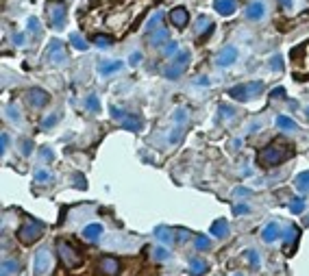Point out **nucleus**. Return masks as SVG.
Masks as SVG:
<instances>
[{
  "label": "nucleus",
  "mask_w": 309,
  "mask_h": 276,
  "mask_svg": "<svg viewBox=\"0 0 309 276\" xmlns=\"http://www.w3.org/2000/svg\"><path fill=\"white\" fill-rule=\"evenodd\" d=\"M292 150H294L292 143H288L283 137H277L272 143H268V146L259 152V163H261L263 168H277V165H281L292 157Z\"/></svg>",
  "instance_id": "nucleus-1"
},
{
  "label": "nucleus",
  "mask_w": 309,
  "mask_h": 276,
  "mask_svg": "<svg viewBox=\"0 0 309 276\" xmlns=\"http://www.w3.org/2000/svg\"><path fill=\"white\" fill-rule=\"evenodd\" d=\"M44 233H46V224L44 222H40V220H26L18 229V241L24 246H33L35 241L42 239Z\"/></svg>",
  "instance_id": "nucleus-2"
},
{
  "label": "nucleus",
  "mask_w": 309,
  "mask_h": 276,
  "mask_svg": "<svg viewBox=\"0 0 309 276\" xmlns=\"http://www.w3.org/2000/svg\"><path fill=\"white\" fill-rule=\"evenodd\" d=\"M261 92H263V83L261 81H251V83L235 85L233 90H229V96L237 102H248V100H253V98H257Z\"/></svg>",
  "instance_id": "nucleus-3"
},
{
  "label": "nucleus",
  "mask_w": 309,
  "mask_h": 276,
  "mask_svg": "<svg viewBox=\"0 0 309 276\" xmlns=\"http://www.w3.org/2000/svg\"><path fill=\"white\" fill-rule=\"evenodd\" d=\"M57 252H59V259H61V263H63V266L68 268V270H76V268L83 266L81 252L76 250L72 244H68V241L59 239V241H57Z\"/></svg>",
  "instance_id": "nucleus-4"
},
{
  "label": "nucleus",
  "mask_w": 309,
  "mask_h": 276,
  "mask_svg": "<svg viewBox=\"0 0 309 276\" xmlns=\"http://www.w3.org/2000/svg\"><path fill=\"white\" fill-rule=\"evenodd\" d=\"M65 11H68V4L63 0H51V2H46V13L51 18L52 29L59 31L65 26Z\"/></svg>",
  "instance_id": "nucleus-5"
},
{
  "label": "nucleus",
  "mask_w": 309,
  "mask_h": 276,
  "mask_svg": "<svg viewBox=\"0 0 309 276\" xmlns=\"http://www.w3.org/2000/svg\"><path fill=\"white\" fill-rule=\"evenodd\" d=\"M46 57L52 65H63L68 61V48H65V44L61 40H51L46 48Z\"/></svg>",
  "instance_id": "nucleus-6"
},
{
  "label": "nucleus",
  "mask_w": 309,
  "mask_h": 276,
  "mask_svg": "<svg viewBox=\"0 0 309 276\" xmlns=\"http://www.w3.org/2000/svg\"><path fill=\"white\" fill-rule=\"evenodd\" d=\"M51 266H52L51 250H48V248H40V250L35 252V257H33V274L44 276L48 270H51Z\"/></svg>",
  "instance_id": "nucleus-7"
},
{
  "label": "nucleus",
  "mask_w": 309,
  "mask_h": 276,
  "mask_svg": "<svg viewBox=\"0 0 309 276\" xmlns=\"http://www.w3.org/2000/svg\"><path fill=\"white\" fill-rule=\"evenodd\" d=\"M266 13H268V7L263 0H251L244 9V18L248 22H261L266 18Z\"/></svg>",
  "instance_id": "nucleus-8"
},
{
  "label": "nucleus",
  "mask_w": 309,
  "mask_h": 276,
  "mask_svg": "<svg viewBox=\"0 0 309 276\" xmlns=\"http://www.w3.org/2000/svg\"><path fill=\"white\" fill-rule=\"evenodd\" d=\"M26 100H29L33 109H42L51 102V93L46 90H42V87H31V90L26 92Z\"/></svg>",
  "instance_id": "nucleus-9"
},
{
  "label": "nucleus",
  "mask_w": 309,
  "mask_h": 276,
  "mask_svg": "<svg viewBox=\"0 0 309 276\" xmlns=\"http://www.w3.org/2000/svg\"><path fill=\"white\" fill-rule=\"evenodd\" d=\"M237 57H240V50H237V46H224L222 50H220V54H218L216 63L220 65V68H231V65L237 61Z\"/></svg>",
  "instance_id": "nucleus-10"
},
{
  "label": "nucleus",
  "mask_w": 309,
  "mask_h": 276,
  "mask_svg": "<svg viewBox=\"0 0 309 276\" xmlns=\"http://www.w3.org/2000/svg\"><path fill=\"white\" fill-rule=\"evenodd\" d=\"M120 272V261L115 257H103L98 261V274L103 276H115Z\"/></svg>",
  "instance_id": "nucleus-11"
},
{
  "label": "nucleus",
  "mask_w": 309,
  "mask_h": 276,
  "mask_svg": "<svg viewBox=\"0 0 309 276\" xmlns=\"http://www.w3.org/2000/svg\"><path fill=\"white\" fill-rule=\"evenodd\" d=\"M168 18L176 29H185L187 22H190V11H187L185 7H174V9H170Z\"/></svg>",
  "instance_id": "nucleus-12"
},
{
  "label": "nucleus",
  "mask_w": 309,
  "mask_h": 276,
  "mask_svg": "<svg viewBox=\"0 0 309 276\" xmlns=\"http://www.w3.org/2000/svg\"><path fill=\"white\" fill-rule=\"evenodd\" d=\"M281 237H283V233H281L279 222H268L266 226H263V230H261V239L266 241V244H274V241L281 239Z\"/></svg>",
  "instance_id": "nucleus-13"
},
{
  "label": "nucleus",
  "mask_w": 309,
  "mask_h": 276,
  "mask_svg": "<svg viewBox=\"0 0 309 276\" xmlns=\"http://www.w3.org/2000/svg\"><path fill=\"white\" fill-rule=\"evenodd\" d=\"M213 9L222 18H229V15H233L237 11V0H213Z\"/></svg>",
  "instance_id": "nucleus-14"
},
{
  "label": "nucleus",
  "mask_w": 309,
  "mask_h": 276,
  "mask_svg": "<svg viewBox=\"0 0 309 276\" xmlns=\"http://www.w3.org/2000/svg\"><path fill=\"white\" fill-rule=\"evenodd\" d=\"M168 40H170V33L165 31L163 26H159V29H154L153 33H148V44L154 48H159L161 44H168Z\"/></svg>",
  "instance_id": "nucleus-15"
},
{
  "label": "nucleus",
  "mask_w": 309,
  "mask_h": 276,
  "mask_svg": "<svg viewBox=\"0 0 309 276\" xmlns=\"http://www.w3.org/2000/svg\"><path fill=\"white\" fill-rule=\"evenodd\" d=\"M153 235L157 237L161 244H174V235H176V229H168V226H157L153 230Z\"/></svg>",
  "instance_id": "nucleus-16"
},
{
  "label": "nucleus",
  "mask_w": 309,
  "mask_h": 276,
  "mask_svg": "<svg viewBox=\"0 0 309 276\" xmlns=\"http://www.w3.org/2000/svg\"><path fill=\"white\" fill-rule=\"evenodd\" d=\"M103 224H98V222H92V224H87L85 229L81 230V235H83V239H90V241H98V237L103 235Z\"/></svg>",
  "instance_id": "nucleus-17"
},
{
  "label": "nucleus",
  "mask_w": 309,
  "mask_h": 276,
  "mask_svg": "<svg viewBox=\"0 0 309 276\" xmlns=\"http://www.w3.org/2000/svg\"><path fill=\"white\" fill-rule=\"evenodd\" d=\"M120 126H122V129H126V131H133V133H140L142 126H144V122H142L140 115H129V113H126L124 120L120 122Z\"/></svg>",
  "instance_id": "nucleus-18"
},
{
  "label": "nucleus",
  "mask_w": 309,
  "mask_h": 276,
  "mask_svg": "<svg viewBox=\"0 0 309 276\" xmlns=\"http://www.w3.org/2000/svg\"><path fill=\"white\" fill-rule=\"evenodd\" d=\"M207 268H209L207 261H205V259H201V257H192L190 261H187V270H190V274H194V276L205 274Z\"/></svg>",
  "instance_id": "nucleus-19"
},
{
  "label": "nucleus",
  "mask_w": 309,
  "mask_h": 276,
  "mask_svg": "<svg viewBox=\"0 0 309 276\" xmlns=\"http://www.w3.org/2000/svg\"><path fill=\"white\" fill-rule=\"evenodd\" d=\"M124 68L122 61H101L98 63V72H101V76H111L115 72H120Z\"/></svg>",
  "instance_id": "nucleus-20"
},
{
  "label": "nucleus",
  "mask_w": 309,
  "mask_h": 276,
  "mask_svg": "<svg viewBox=\"0 0 309 276\" xmlns=\"http://www.w3.org/2000/svg\"><path fill=\"white\" fill-rule=\"evenodd\" d=\"M211 235L218 237V239H227L229 237V226H227V220H216L211 226Z\"/></svg>",
  "instance_id": "nucleus-21"
},
{
  "label": "nucleus",
  "mask_w": 309,
  "mask_h": 276,
  "mask_svg": "<svg viewBox=\"0 0 309 276\" xmlns=\"http://www.w3.org/2000/svg\"><path fill=\"white\" fill-rule=\"evenodd\" d=\"M85 109L92 113H101V98H98L96 93H90V96L85 98Z\"/></svg>",
  "instance_id": "nucleus-22"
},
{
  "label": "nucleus",
  "mask_w": 309,
  "mask_h": 276,
  "mask_svg": "<svg viewBox=\"0 0 309 276\" xmlns=\"http://www.w3.org/2000/svg\"><path fill=\"white\" fill-rule=\"evenodd\" d=\"M20 272V263L15 261V259H7V261H2V276H13Z\"/></svg>",
  "instance_id": "nucleus-23"
},
{
  "label": "nucleus",
  "mask_w": 309,
  "mask_h": 276,
  "mask_svg": "<svg viewBox=\"0 0 309 276\" xmlns=\"http://www.w3.org/2000/svg\"><path fill=\"white\" fill-rule=\"evenodd\" d=\"M277 126H279V129H285V131H299V124H296L292 118H288V115H279Z\"/></svg>",
  "instance_id": "nucleus-24"
},
{
  "label": "nucleus",
  "mask_w": 309,
  "mask_h": 276,
  "mask_svg": "<svg viewBox=\"0 0 309 276\" xmlns=\"http://www.w3.org/2000/svg\"><path fill=\"white\" fill-rule=\"evenodd\" d=\"M296 189H299L301 194H307L309 191V172H301L296 176Z\"/></svg>",
  "instance_id": "nucleus-25"
},
{
  "label": "nucleus",
  "mask_w": 309,
  "mask_h": 276,
  "mask_svg": "<svg viewBox=\"0 0 309 276\" xmlns=\"http://www.w3.org/2000/svg\"><path fill=\"white\" fill-rule=\"evenodd\" d=\"M190 57H192V54H190V50L185 48V50H179V52L174 54V57H172V63H174V65H181V68H185V65L190 63Z\"/></svg>",
  "instance_id": "nucleus-26"
},
{
  "label": "nucleus",
  "mask_w": 309,
  "mask_h": 276,
  "mask_svg": "<svg viewBox=\"0 0 309 276\" xmlns=\"http://www.w3.org/2000/svg\"><path fill=\"white\" fill-rule=\"evenodd\" d=\"M244 257L248 259V266H251V268H255V270H257L259 266H261V257H259V252H257V250H253V248L244 252Z\"/></svg>",
  "instance_id": "nucleus-27"
},
{
  "label": "nucleus",
  "mask_w": 309,
  "mask_h": 276,
  "mask_svg": "<svg viewBox=\"0 0 309 276\" xmlns=\"http://www.w3.org/2000/svg\"><path fill=\"white\" fill-rule=\"evenodd\" d=\"M194 246H196V250H209L211 248V239H209L207 235H196V239H194Z\"/></svg>",
  "instance_id": "nucleus-28"
},
{
  "label": "nucleus",
  "mask_w": 309,
  "mask_h": 276,
  "mask_svg": "<svg viewBox=\"0 0 309 276\" xmlns=\"http://www.w3.org/2000/svg\"><path fill=\"white\" fill-rule=\"evenodd\" d=\"M181 74H183V68H181V65H174V63L170 65V68H165V72H163V76L170 81H176Z\"/></svg>",
  "instance_id": "nucleus-29"
},
{
  "label": "nucleus",
  "mask_w": 309,
  "mask_h": 276,
  "mask_svg": "<svg viewBox=\"0 0 309 276\" xmlns=\"http://www.w3.org/2000/svg\"><path fill=\"white\" fill-rule=\"evenodd\" d=\"M70 42H72V46L76 48V50H83V52H85L87 48H90V44L83 40V37H79V33H72V35H70Z\"/></svg>",
  "instance_id": "nucleus-30"
},
{
  "label": "nucleus",
  "mask_w": 309,
  "mask_h": 276,
  "mask_svg": "<svg viewBox=\"0 0 309 276\" xmlns=\"http://www.w3.org/2000/svg\"><path fill=\"white\" fill-rule=\"evenodd\" d=\"M153 257H154V261H165V259H170L172 255H170V250L165 246H154Z\"/></svg>",
  "instance_id": "nucleus-31"
},
{
  "label": "nucleus",
  "mask_w": 309,
  "mask_h": 276,
  "mask_svg": "<svg viewBox=\"0 0 309 276\" xmlns=\"http://www.w3.org/2000/svg\"><path fill=\"white\" fill-rule=\"evenodd\" d=\"M303 209H305V198L299 196V198H292V202H290V211L292 213H303Z\"/></svg>",
  "instance_id": "nucleus-32"
},
{
  "label": "nucleus",
  "mask_w": 309,
  "mask_h": 276,
  "mask_svg": "<svg viewBox=\"0 0 309 276\" xmlns=\"http://www.w3.org/2000/svg\"><path fill=\"white\" fill-rule=\"evenodd\" d=\"M161 50H163V52H161L163 57H170V59H172L174 54L179 52V44H176V42H168V44H163Z\"/></svg>",
  "instance_id": "nucleus-33"
},
{
  "label": "nucleus",
  "mask_w": 309,
  "mask_h": 276,
  "mask_svg": "<svg viewBox=\"0 0 309 276\" xmlns=\"http://www.w3.org/2000/svg\"><path fill=\"white\" fill-rule=\"evenodd\" d=\"M35 181H37V183H51L52 176H51L48 170H37V172H35Z\"/></svg>",
  "instance_id": "nucleus-34"
},
{
  "label": "nucleus",
  "mask_w": 309,
  "mask_h": 276,
  "mask_svg": "<svg viewBox=\"0 0 309 276\" xmlns=\"http://www.w3.org/2000/svg\"><path fill=\"white\" fill-rule=\"evenodd\" d=\"M94 42H96V46H98V48H107V46H111V44H113V37L96 35V37H94Z\"/></svg>",
  "instance_id": "nucleus-35"
},
{
  "label": "nucleus",
  "mask_w": 309,
  "mask_h": 276,
  "mask_svg": "<svg viewBox=\"0 0 309 276\" xmlns=\"http://www.w3.org/2000/svg\"><path fill=\"white\" fill-rule=\"evenodd\" d=\"M26 29H29L33 35H40V20H37V18H29V22H26Z\"/></svg>",
  "instance_id": "nucleus-36"
},
{
  "label": "nucleus",
  "mask_w": 309,
  "mask_h": 276,
  "mask_svg": "<svg viewBox=\"0 0 309 276\" xmlns=\"http://www.w3.org/2000/svg\"><path fill=\"white\" fill-rule=\"evenodd\" d=\"M109 111H111V118H113V120H118V122H122V120H124V115H126V111H122V109H120V107H115V104H113L111 109H109Z\"/></svg>",
  "instance_id": "nucleus-37"
},
{
  "label": "nucleus",
  "mask_w": 309,
  "mask_h": 276,
  "mask_svg": "<svg viewBox=\"0 0 309 276\" xmlns=\"http://www.w3.org/2000/svg\"><path fill=\"white\" fill-rule=\"evenodd\" d=\"M7 115H9L11 120H13V122H20V111L15 109V104H11V107L7 109Z\"/></svg>",
  "instance_id": "nucleus-38"
},
{
  "label": "nucleus",
  "mask_w": 309,
  "mask_h": 276,
  "mask_svg": "<svg viewBox=\"0 0 309 276\" xmlns=\"http://www.w3.org/2000/svg\"><path fill=\"white\" fill-rule=\"evenodd\" d=\"M57 120H59V115H51V118H46V120H44V129H52V126L54 124H57Z\"/></svg>",
  "instance_id": "nucleus-39"
},
{
  "label": "nucleus",
  "mask_w": 309,
  "mask_h": 276,
  "mask_svg": "<svg viewBox=\"0 0 309 276\" xmlns=\"http://www.w3.org/2000/svg\"><path fill=\"white\" fill-rule=\"evenodd\" d=\"M233 213L235 215H246V213H251V209H248L246 205H235L233 207Z\"/></svg>",
  "instance_id": "nucleus-40"
},
{
  "label": "nucleus",
  "mask_w": 309,
  "mask_h": 276,
  "mask_svg": "<svg viewBox=\"0 0 309 276\" xmlns=\"http://www.w3.org/2000/svg\"><path fill=\"white\" fill-rule=\"evenodd\" d=\"M129 63H131V65H137V63H142V52H135V54H131Z\"/></svg>",
  "instance_id": "nucleus-41"
},
{
  "label": "nucleus",
  "mask_w": 309,
  "mask_h": 276,
  "mask_svg": "<svg viewBox=\"0 0 309 276\" xmlns=\"http://www.w3.org/2000/svg\"><path fill=\"white\" fill-rule=\"evenodd\" d=\"M7 143H9V135L2 133V141H0V150H2V154L7 152Z\"/></svg>",
  "instance_id": "nucleus-42"
},
{
  "label": "nucleus",
  "mask_w": 309,
  "mask_h": 276,
  "mask_svg": "<svg viewBox=\"0 0 309 276\" xmlns=\"http://www.w3.org/2000/svg\"><path fill=\"white\" fill-rule=\"evenodd\" d=\"M33 150V141L31 139H26L24 143H22V152H24V154H29Z\"/></svg>",
  "instance_id": "nucleus-43"
},
{
  "label": "nucleus",
  "mask_w": 309,
  "mask_h": 276,
  "mask_svg": "<svg viewBox=\"0 0 309 276\" xmlns=\"http://www.w3.org/2000/svg\"><path fill=\"white\" fill-rule=\"evenodd\" d=\"M235 194H237V196H242V198H246V196H248V189H246V187H237Z\"/></svg>",
  "instance_id": "nucleus-44"
},
{
  "label": "nucleus",
  "mask_w": 309,
  "mask_h": 276,
  "mask_svg": "<svg viewBox=\"0 0 309 276\" xmlns=\"http://www.w3.org/2000/svg\"><path fill=\"white\" fill-rule=\"evenodd\" d=\"M279 2L283 4L285 9H292V7H294V0H279Z\"/></svg>",
  "instance_id": "nucleus-45"
},
{
  "label": "nucleus",
  "mask_w": 309,
  "mask_h": 276,
  "mask_svg": "<svg viewBox=\"0 0 309 276\" xmlns=\"http://www.w3.org/2000/svg\"><path fill=\"white\" fill-rule=\"evenodd\" d=\"M15 44H18V46H20V44H24V37H22L20 33H18V35H15Z\"/></svg>",
  "instance_id": "nucleus-46"
},
{
  "label": "nucleus",
  "mask_w": 309,
  "mask_h": 276,
  "mask_svg": "<svg viewBox=\"0 0 309 276\" xmlns=\"http://www.w3.org/2000/svg\"><path fill=\"white\" fill-rule=\"evenodd\" d=\"M305 115H307V120H309V107L305 109Z\"/></svg>",
  "instance_id": "nucleus-47"
},
{
  "label": "nucleus",
  "mask_w": 309,
  "mask_h": 276,
  "mask_svg": "<svg viewBox=\"0 0 309 276\" xmlns=\"http://www.w3.org/2000/svg\"><path fill=\"white\" fill-rule=\"evenodd\" d=\"M235 276H244V274H235Z\"/></svg>",
  "instance_id": "nucleus-48"
}]
</instances>
